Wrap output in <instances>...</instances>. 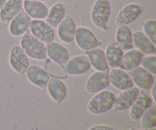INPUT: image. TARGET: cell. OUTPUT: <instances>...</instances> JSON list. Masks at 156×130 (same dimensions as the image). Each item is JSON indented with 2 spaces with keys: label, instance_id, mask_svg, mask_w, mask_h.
Masks as SVG:
<instances>
[{
  "label": "cell",
  "instance_id": "cell-16",
  "mask_svg": "<svg viewBox=\"0 0 156 130\" xmlns=\"http://www.w3.org/2000/svg\"><path fill=\"white\" fill-rule=\"evenodd\" d=\"M23 10L31 19L44 20L47 18L49 7L39 0H24Z\"/></svg>",
  "mask_w": 156,
  "mask_h": 130
},
{
  "label": "cell",
  "instance_id": "cell-19",
  "mask_svg": "<svg viewBox=\"0 0 156 130\" xmlns=\"http://www.w3.org/2000/svg\"><path fill=\"white\" fill-rule=\"evenodd\" d=\"M47 90L50 98L58 104L62 103L66 97V85L60 79L54 77L50 79L47 84Z\"/></svg>",
  "mask_w": 156,
  "mask_h": 130
},
{
  "label": "cell",
  "instance_id": "cell-23",
  "mask_svg": "<svg viewBox=\"0 0 156 130\" xmlns=\"http://www.w3.org/2000/svg\"><path fill=\"white\" fill-rule=\"evenodd\" d=\"M66 15V5L65 3L59 2L53 4L49 9L45 21L53 28H56L61 21L64 19Z\"/></svg>",
  "mask_w": 156,
  "mask_h": 130
},
{
  "label": "cell",
  "instance_id": "cell-22",
  "mask_svg": "<svg viewBox=\"0 0 156 130\" xmlns=\"http://www.w3.org/2000/svg\"><path fill=\"white\" fill-rule=\"evenodd\" d=\"M108 66L112 69L120 68L123 50L115 40H111L108 43L105 51Z\"/></svg>",
  "mask_w": 156,
  "mask_h": 130
},
{
  "label": "cell",
  "instance_id": "cell-29",
  "mask_svg": "<svg viewBox=\"0 0 156 130\" xmlns=\"http://www.w3.org/2000/svg\"><path fill=\"white\" fill-rule=\"evenodd\" d=\"M143 32L146 36L153 43L156 44V21L155 19L151 18L145 21L142 24Z\"/></svg>",
  "mask_w": 156,
  "mask_h": 130
},
{
  "label": "cell",
  "instance_id": "cell-18",
  "mask_svg": "<svg viewBox=\"0 0 156 130\" xmlns=\"http://www.w3.org/2000/svg\"><path fill=\"white\" fill-rule=\"evenodd\" d=\"M109 72L110 84L120 91L133 87V82L129 73L121 69H111Z\"/></svg>",
  "mask_w": 156,
  "mask_h": 130
},
{
  "label": "cell",
  "instance_id": "cell-27",
  "mask_svg": "<svg viewBox=\"0 0 156 130\" xmlns=\"http://www.w3.org/2000/svg\"><path fill=\"white\" fill-rule=\"evenodd\" d=\"M141 120V126L143 129H150L156 126V107L155 104L152 105L143 114Z\"/></svg>",
  "mask_w": 156,
  "mask_h": 130
},
{
  "label": "cell",
  "instance_id": "cell-31",
  "mask_svg": "<svg viewBox=\"0 0 156 130\" xmlns=\"http://www.w3.org/2000/svg\"><path fill=\"white\" fill-rule=\"evenodd\" d=\"M88 130H114V128L108 125H95L91 126Z\"/></svg>",
  "mask_w": 156,
  "mask_h": 130
},
{
  "label": "cell",
  "instance_id": "cell-5",
  "mask_svg": "<svg viewBox=\"0 0 156 130\" xmlns=\"http://www.w3.org/2000/svg\"><path fill=\"white\" fill-rule=\"evenodd\" d=\"M29 31L44 44H48L54 40V30L44 20H31Z\"/></svg>",
  "mask_w": 156,
  "mask_h": 130
},
{
  "label": "cell",
  "instance_id": "cell-24",
  "mask_svg": "<svg viewBox=\"0 0 156 130\" xmlns=\"http://www.w3.org/2000/svg\"><path fill=\"white\" fill-rule=\"evenodd\" d=\"M144 54L136 49L127 50L122 57L120 68L124 71H131L136 67L140 66Z\"/></svg>",
  "mask_w": 156,
  "mask_h": 130
},
{
  "label": "cell",
  "instance_id": "cell-14",
  "mask_svg": "<svg viewBox=\"0 0 156 130\" xmlns=\"http://www.w3.org/2000/svg\"><path fill=\"white\" fill-rule=\"evenodd\" d=\"M129 75L133 84L143 90L149 91L155 83L153 76L142 66H138L129 71Z\"/></svg>",
  "mask_w": 156,
  "mask_h": 130
},
{
  "label": "cell",
  "instance_id": "cell-20",
  "mask_svg": "<svg viewBox=\"0 0 156 130\" xmlns=\"http://www.w3.org/2000/svg\"><path fill=\"white\" fill-rule=\"evenodd\" d=\"M133 45L136 50L143 54L154 55L156 53L155 44L140 30H136L133 33Z\"/></svg>",
  "mask_w": 156,
  "mask_h": 130
},
{
  "label": "cell",
  "instance_id": "cell-12",
  "mask_svg": "<svg viewBox=\"0 0 156 130\" xmlns=\"http://www.w3.org/2000/svg\"><path fill=\"white\" fill-rule=\"evenodd\" d=\"M31 20L24 10H21L9 23V32L10 35L15 37L22 36L29 30Z\"/></svg>",
  "mask_w": 156,
  "mask_h": 130
},
{
  "label": "cell",
  "instance_id": "cell-9",
  "mask_svg": "<svg viewBox=\"0 0 156 130\" xmlns=\"http://www.w3.org/2000/svg\"><path fill=\"white\" fill-rule=\"evenodd\" d=\"M109 85V72L96 71L92 73L86 81L85 91L89 94H96L103 91Z\"/></svg>",
  "mask_w": 156,
  "mask_h": 130
},
{
  "label": "cell",
  "instance_id": "cell-34",
  "mask_svg": "<svg viewBox=\"0 0 156 130\" xmlns=\"http://www.w3.org/2000/svg\"><path fill=\"white\" fill-rule=\"evenodd\" d=\"M128 130H141V129H136V128H133V127H131L129 128Z\"/></svg>",
  "mask_w": 156,
  "mask_h": 130
},
{
  "label": "cell",
  "instance_id": "cell-8",
  "mask_svg": "<svg viewBox=\"0 0 156 130\" xmlns=\"http://www.w3.org/2000/svg\"><path fill=\"white\" fill-rule=\"evenodd\" d=\"M140 91L138 88L132 87L129 89L122 91L121 93L116 96L115 101L113 105V111L121 112L129 109L140 94Z\"/></svg>",
  "mask_w": 156,
  "mask_h": 130
},
{
  "label": "cell",
  "instance_id": "cell-4",
  "mask_svg": "<svg viewBox=\"0 0 156 130\" xmlns=\"http://www.w3.org/2000/svg\"><path fill=\"white\" fill-rule=\"evenodd\" d=\"M74 41L80 50L85 52L97 48L101 44L92 30L85 26L76 27Z\"/></svg>",
  "mask_w": 156,
  "mask_h": 130
},
{
  "label": "cell",
  "instance_id": "cell-21",
  "mask_svg": "<svg viewBox=\"0 0 156 130\" xmlns=\"http://www.w3.org/2000/svg\"><path fill=\"white\" fill-rule=\"evenodd\" d=\"M22 9V0H7L0 10V21L4 24H9Z\"/></svg>",
  "mask_w": 156,
  "mask_h": 130
},
{
  "label": "cell",
  "instance_id": "cell-25",
  "mask_svg": "<svg viewBox=\"0 0 156 130\" xmlns=\"http://www.w3.org/2000/svg\"><path fill=\"white\" fill-rule=\"evenodd\" d=\"M86 55L89 59L91 67H93L96 71H109L105 53L102 49L98 47L94 48L87 52Z\"/></svg>",
  "mask_w": 156,
  "mask_h": 130
},
{
  "label": "cell",
  "instance_id": "cell-2",
  "mask_svg": "<svg viewBox=\"0 0 156 130\" xmlns=\"http://www.w3.org/2000/svg\"><path fill=\"white\" fill-rule=\"evenodd\" d=\"M89 100L87 106L88 112L93 115H100L112 109L116 95L108 90L99 91Z\"/></svg>",
  "mask_w": 156,
  "mask_h": 130
},
{
  "label": "cell",
  "instance_id": "cell-35",
  "mask_svg": "<svg viewBox=\"0 0 156 130\" xmlns=\"http://www.w3.org/2000/svg\"><path fill=\"white\" fill-rule=\"evenodd\" d=\"M145 130H156L155 127L154 128H150V129H145Z\"/></svg>",
  "mask_w": 156,
  "mask_h": 130
},
{
  "label": "cell",
  "instance_id": "cell-36",
  "mask_svg": "<svg viewBox=\"0 0 156 130\" xmlns=\"http://www.w3.org/2000/svg\"><path fill=\"white\" fill-rule=\"evenodd\" d=\"M39 1H41V2H46V1H48V0H39Z\"/></svg>",
  "mask_w": 156,
  "mask_h": 130
},
{
  "label": "cell",
  "instance_id": "cell-33",
  "mask_svg": "<svg viewBox=\"0 0 156 130\" xmlns=\"http://www.w3.org/2000/svg\"><path fill=\"white\" fill-rule=\"evenodd\" d=\"M7 0H0V10H1L2 8L3 7V5H5V3L6 2Z\"/></svg>",
  "mask_w": 156,
  "mask_h": 130
},
{
  "label": "cell",
  "instance_id": "cell-17",
  "mask_svg": "<svg viewBox=\"0 0 156 130\" xmlns=\"http://www.w3.org/2000/svg\"><path fill=\"white\" fill-rule=\"evenodd\" d=\"M47 55L52 62L62 66H64L69 59V53L66 47L56 41H52L47 44Z\"/></svg>",
  "mask_w": 156,
  "mask_h": 130
},
{
  "label": "cell",
  "instance_id": "cell-30",
  "mask_svg": "<svg viewBox=\"0 0 156 130\" xmlns=\"http://www.w3.org/2000/svg\"><path fill=\"white\" fill-rule=\"evenodd\" d=\"M143 68L147 70L152 75L156 74V56L155 55H149L143 58L140 63Z\"/></svg>",
  "mask_w": 156,
  "mask_h": 130
},
{
  "label": "cell",
  "instance_id": "cell-26",
  "mask_svg": "<svg viewBox=\"0 0 156 130\" xmlns=\"http://www.w3.org/2000/svg\"><path fill=\"white\" fill-rule=\"evenodd\" d=\"M115 41L123 50L133 49L131 29L127 25L118 26L115 33Z\"/></svg>",
  "mask_w": 156,
  "mask_h": 130
},
{
  "label": "cell",
  "instance_id": "cell-3",
  "mask_svg": "<svg viewBox=\"0 0 156 130\" xmlns=\"http://www.w3.org/2000/svg\"><path fill=\"white\" fill-rule=\"evenodd\" d=\"M111 13V6L109 0H95L90 15L91 22L98 28L107 30Z\"/></svg>",
  "mask_w": 156,
  "mask_h": 130
},
{
  "label": "cell",
  "instance_id": "cell-32",
  "mask_svg": "<svg viewBox=\"0 0 156 130\" xmlns=\"http://www.w3.org/2000/svg\"><path fill=\"white\" fill-rule=\"evenodd\" d=\"M155 85H156V84H155V83H154V85H152V88H151V91H152V100H153L154 102H155Z\"/></svg>",
  "mask_w": 156,
  "mask_h": 130
},
{
  "label": "cell",
  "instance_id": "cell-10",
  "mask_svg": "<svg viewBox=\"0 0 156 130\" xmlns=\"http://www.w3.org/2000/svg\"><path fill=\"white\" fill-rule=\"evenodd\" d=\"M91 69L89 59L86 54H81L74 56L68 60L66 64V72L72 76H81Z\"/></svg>",
  "mask_w": 156,
  "mask_h": 130
},
{
  "label": "cell",
  "instance_id": "cell-7",
  "mask_svg": "<svg viewBox=\"0 0 156 130\" xmlns=\"http://www.w3.org/2000/svg\"><path fill=\"white\" fill-rule=\"evenodd\" d=\"M144 11L143 6L137 3H129L122 8L116 16L115 22L117 26L128 25L138 19Z\"/></svg>",
  "mask_w": 156,
  "mask_h": 130
},
{
  "label": "cell",
  "instance_id": "cell-11",
  "mask_svg": "<svg viewBox=\"0 0 156 130\" xmlns=\"http://www.w3.org/2000/svg\"><path fill=\"white\" fill-rule=\"evenodd\" d=\"M27 79L32 85L41 89L47 88L50 77L47 70L37 65H29L25 73Z\"/></svg>",
  "mask_w": 156,
  "mask_h": 130
},
{
  "label": "cell",
  "instance_id": "cell-6",
  "mask_svg": "<svg viewBox=\"0 0 156 130\" xmlns=\"http://www.w3.org/2000/svg\"><path fill=\"white\" fill-rule=\"evenodd\" d=\"M9 61L12 69L22 76L25 75L30 65L28 56L19 45L14 46L11 49Z\"/></svg>",
  "mask_w": 156,
  "mask_h": 130
},
{
  "label": "cell",
  "instance_id": "cell-15",
  "mask_svg": "<svg viewBox=\"0 0 156 130\" xmlns=\"http://www.w3.org/2000/svg\"><path fill=\"white\" fill-rule=\"evenodd\" d=\"M153 104L152 97L146 93L140 92L136 100L129 108V117L134 121L140 120L145 112Z\"/></svg>",
  "mask_w": 156,
  "mask_h": 130
},
{
  "label": "cell",
  "instance_id": "cell-1",
  "mask_svg": "<svg viewBox=\"0 0 156 130\" xmlns=\"http://www.w3.org/2000/svg\"><path fill=\"white\" fill-rule=\"evenodd\" d=\"M20 44L28 57L35 60H45L47 57V46L27 30L22 35Z\"/></svg>",
  "mask_w": 156,
  "mask_h": 130
},
{
  "label": "cell",
  "instance_id": "cell-28",
  "mask_svg": "<svg viewBox=\"0 0 156 130\" xmlns=\"http://www.w3.org/2000/svg\"><path fill=\"white\" fill-rule=\"evenodd\" d=\"M45 69L47 70L49 75L50 74L52 76H55L54 78H57V79L62 78V79H63V78L66 77V69L64 66L52 62L50 59L46 62Z\"/></svg>",
  "mask_w": 156,
  "mask_h": 130
},
{
  "label": "cell",
  "instance_id": "cell-13",
  "mask_svg": "<svg viewBox=\"0 0 156 130\" xmlns=\"http://www.w3.org/2000/svg\"><path fill=\"white\" fill-rule=\"evenodd\" d=\"M76 24L70 15H66L57 27V34L59 40L66 44H73L75 40Z\"/></svg>",
  "mask_w": 156,
  "mask_h": 130
}]
</instances>
